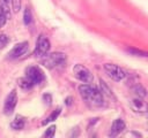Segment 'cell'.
<instances>
[{"label": "cell", "instance_id": "obj_15", "mask_svg": "<svg viewBox=\"0 0 148 138\" xmlns=\"http://www.w3.org/2000/svg\"><path fill=\"white\" fill-rule=\"evenodd\" d=\"M60 113H61V108H60V107L56 108V109L51 113V115H50V116H47L45 121H43V123H42V124H43V125H45V124H47V123H50V122H53L54 120H57V117L60 115Z\"/></svg>", "mask_w": 148, "mask_h": 138}, {"label": "cell", "instance_id": "obj_10", "mask_svg": "<svg viewBox=\"0 0 148 138\" xmlns=\"http://www.w3.org/2000/svg\"><path fill=\"white\" fill-rule=\"evenodd\" d=\"M125 126H126V124H125V122H124L121 118H117V120H114V121L112 122V125H111L110 136H111V137H116V136H118L120 132L124 131Z\"/></svg>", "mask_w": 148, "mask_h": 138}, {"label": "cell", "instance_id": "obj_16", "mask_svg": "<svg viewBox=\"0 0 148 138\" xmlns=\"http://www.w3.org/2000/svg\"><path fill=\"white\" fill-rule=\"evenodd\" d=\"M126 51L130 54L135 55V56H143V57H147L148 56V52L142 51V49H139V48H135V47H127Z\"/></svg>", "mask_w": 148, "mask_h": 138}, {"label": "cell", "instance_id": "obj_13", "mask_svg": "<svg viewBox=\"0 0 148 138\" xmlns=\"http://www.w3.org/2000/svg\"><path fill=\"white\" fill-rule=\"evenodd\" d=\"M132 91L136 97L140 98H145L147 95V90L143 87V85H141L140 83H135L132 85Z\"/></svg>", "mask_w": 148, "mask_h": 138}, {"label": "cell", "instance_id": "obj_17", "mask_svg": "<svg viewBox=\"0 0 148 138\" xmlns=\"http://www.w3.org/2000/svg\"><path fill=\"white\" fill-rule=\"evenodd\" d=\"M99 85H101V92H102V93H104V94H105L106 97H109V98H114L112 91L110 90V87L106 85V83H105L103 79H99Z\"/></svg>", "mask_w": 148, "mask_h": 138}, {"label": "cell", "instance_id": "obj_19", "mask_svg": "<svg viewBox=\"0 0 148 138\" xmlns=\"http://www.w3.org/2000/svg\"><path fill=\"white\" fill-rule=\"evenodd\" d=\"M8 43H9V38H8V36L5 34V33L0 34V49H2L3 47H6V46L8 45Z\"/></svg>", "mask_w": 148, "mask_h": 138}, {"label": "cell", "instance_id": "obj_1", "mask_svg": "<svg viewBox=\"0 0 148 138\" xmlns=\"http://www.w3.org/2000/svg\"><path fill=\"white\" fill-rule=\"evenodd\" d=\"M79 92L88 106L94 107V108H98V107L104 106L103 93L97 87H94L90 84L84 83V84L79 86Z\"/></svg>", "mask_w": 148, "mask_h": 138}, {"label": "cell", "instance_id": "obj_21", "mask_svg": "<svg viewBox=\"0 0 148 138\" xmlns=\"http://www.w3.org/2000/svg\"><path fill=\"white\" fill-rule=\"evenodd\" d=\"M54 133H56V125H51V126H49V128L46 129V131L44 132V137L51 138V137L54 136Z\"/></svg>", "mask_w": 148, "mask_h": 138}, {"label": "cell", "instance_id": "obj_24", "mask_svg": "<svg viewBox=\"0 0 148 138\" xmlns=\"http://www.w3.org/2000/svg\"><path fill=\"white\" fill-rule=\"evenodd\" d=\"M65 101H66V105H71V103H72V98H71V97H68V98H66V100H65Z\"/></svg>", "mask_w": 148, "mask_h": 138}, {"label": "cell", "instance_id": "obj_23", "mask_svg": "<svg viewBox=\"0 0 148 138\" xmlns=\"http://www.w3.org/2000/svg\"><path fill=\"white\" fill-rule=\"evenodd\" d=\"M10 2V0H0V3H2L3 6H6V7H8V3Z\"/></svg>", "mask_w": 148, "mask_h": 138}, {"label": "cell", "instance_id": "obj_3", "mask_svg": "<svg viewBox=\"0 0 148 138\" xmlns=\"http://www.w3.org/2000/svg\"><path fill=\"white\" fill-rule=\"evenodd\" d=\"M103 68H104L106 75H108L112 80H114V82H120V80H123V79L125 78V76H126L125 70H124L123 68H120L119 66H117V64H113V63H105V64L103 66Z\"/></svg>", "mask_w": 148, "mask_h": 138}, {"label": "cell", "instance_id": "obj_9", "mask_svg": "<svg viewBox=\"0 0 148 138\" xmlns=\"http://www.w3.org/2000/svg\"><path fill=\"white\" fill-rule=\"evenodd\" d=\"M130 106H131V108H132L133 112L139 113V114H145V113H147V110H148V105H147V102L143 101L142 98H140V97H136V98L132 99Z\"/></svg>", "mask_w": 148, "mask_h": 138}, {"label": "cell", "instance_id": "obj_22", "mask_svg": "<svg viewBox=\"0 0 148 138\" xmlns=\"http://www.w3.org/2000/svg\"><path fill=\"white\" fill-rule=\"evenodd\" d=\"M43 101L45 102V105L50 106L51 102H52V95H51L50 93H45V94L43 95Z\"/></svg>", "mask_w": 148, "mask_h": 138}, {"label": "cell", "instance_id": "obj_6", "mask_svg": "<svg viewBox=\"0 0 148 138\" xmlns=\"http://www.w3.org/2000/svg\"><path fill=\"white\" fill-rule=\"evenodd\" d=\"M50 47H51V45H50L49 39H47L44 34H40V36L38 37V39H37L36 48H35V52H34V53H35L36 56L43 57V56H45V55L49 53Z\"/></svg>", "mask_w": 148, "mask_h": 138}, {"label": "cell", "instance_id": "obj_11", "mask_svg": "<svg viewBox=\"0 0 148 138\" xmlns=\"http://www.w3.org/2000/svg\"><path fill=\"white\" fill-rule=\"evenodd\" d=\"M25 124V118L21 115H16L15 118L10 122V128L13 130H22Z\"/></svg>", "mask_w": 148, "mask_h": 138}, {"label": "cell", "instance_id": "obj_4", "mask_svg": "<svg viewBox=\"0 0 148 138\" xmlns=\"http://www.w3.org/2000/svg\"><path fill=\"white\" fill-rule=\"evenodd\" d=\"M73 72H74V76L82 83L90 84L94 80V76L91 71L88 68H86L83 64H75L73 68Z\"/></svg>", "mask_w": 148, "mask_h": 138}, {"label": "cell", "instance_id": "obj_12", "mask_svg": "<svg viewBox=\"0 0 148 138\" xmlns=\"http://www.w3.org/2000/svg\"><path fill=\"white\" fill-rule=\"evenodd\" d=\"M10 17V14H9V8L3 6L2 3H0V28H2L7 20Z\"/></svg>", "mask_w": 148, "mask_h": 138}, {"label": "cell", "instance_id": "obj_2", "mask_svg": "<svg viewBox=\"0 0 148 138\" xmlns=\"http://www.w3.org/2000/svg\"><path fill=\"white\" fill-rule=\"evenodd\" d=\"M65 62H66V55L61 52H53L43 56V64L49 69L64 66Z\"/></svg>", "mask_w": 148, "mask_h": 138}, {"label": "cell", "instance_id": "obj_5", "mask_svg": "<svg viewBox=\"0 0 148 138\" xmlns=\"http://www.w3.org/2000/svg\"><path fill=\"white\" fill-rule=\"evenodd\" d=\"M25 77H28L34 83V85L40 84L45 79V76H44L43 70L39 67H37V66H30V67H28L25 69Z\"/></svg>", "mask_w": 148, "mask_h": 138}, {"label": "cell", "instance_id": "obj_14", "mask_svg": "<svg viewBox=\"0 0 148 138\" xmlns=\"http://www.w3.org/2000/svg\"><path fill=\"white\" fill-rule=\"evenodd\" d=\"M18 86L23 90H30L32 86H34V83L28 78V77H22L18 79Z\"/></svg>", "mask_w": 148, "mask_h": 138}, {"label": "cell", "instance_id": "obj_20", "mask_svg": "<svg viewBox=\"0 0 148 138\" xmlns=\"http://www.w3.org/2000/svg\"><path fill=\"white\" fill-rule=\"evenodd\" d=\"M10 2H12V7H13L14 13H18L20 9H21V3H22V1H21V0H10Z\"/></svg>", "mask_w": 148, "mask_h": 138}, {"label": "cell", "instance_id": "obj_18", "mask_svg": "<svg viewBox=\"0 0 148 138\" xmlns=\"http://www.w3.org/2000/svg\"><path fill=\"white\" fill-rule=\"evenodd\" d=\"M23 22H24L25 25H29L32 22V14H31V10L28 7L24 9V13H23Z\"/></svg>", "mask_w": 148, "mask_h": 138}, {"label": "cell", "instance_id": "obj_8", "mask_svg": "<svg viewBox=\"0 0 148 138\" xmlns=\"http://www.w3.org/2000/svg\"><path fill=\"white\" fill-rule=\"evenodd\" d=\"M29 48V44L28 41H21V43H17L9 52H8V59L10 60H14V59H18L21 57L22 55H24L27 53Z\"/></svg>", "mask_w": 148, "mask_h": 138}, {"label": "cell", "instance_id": "obj_7", "mask_svg": "<svg viewBox=\"0 0 148 138\" xmlns=\"http://www.w3.org/2000/svg\"><path fill=\"white\" fill-rule=\"evenodd\" d=\"M16 105H17V92H16V90H12L8 93V95L6 97V99H5V102H3V113L6 115L13 114Z\"/></svg>", "mask_w": 148, "mask_h": 138}]
</instances>
